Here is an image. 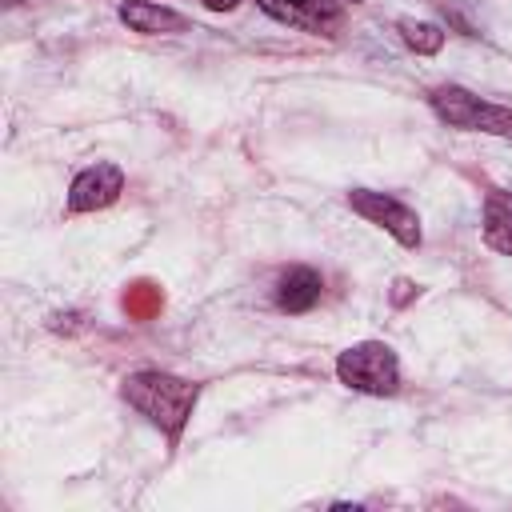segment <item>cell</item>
<instances>
[{
	"mask_svg": "<svg viewBox=\"0 0 512 512\" xmlns=\"http://www.w3.org/2000/svg\"><path fill=\"white\" fill-rule=\"evenodd\" d=\"M120 20L132 32H144V36L184 32V24H188L176 8H164V4H152V0H128V4H120Z\"/></svg>",
	"mask_w": 512,
	"mask_h": 512,
	"instance_id": "cell-7",
	"label": "cell"
},
{
	"mask_svg": "<svg viewBox=\"0 0 512 512\" xmlns=\"http://www.w3.org/2000/svg\"><path fill=\"white\" fill-rule=\"evenodd\" d=\"M484 244L512 256V192L496 188L484 196Z\"/></svg>",
	"mask_w": 512,
	"mask_h": 512,
	"instance_id": "cell-9",
	"label": "cell"
},
{
	"mask_svg": "<svg viewBox=\"0 0 512 512\" xmlns=\"http://www.w3.org/2000/svg\"><path fill=\"white\" fill-rule=\"evenodd\" d=\"M204 4H208L212 12H228V8H236L240 0H204Z\"/></svg>",
	"mask_w": 512,
	"mask_h": 512,
	"instance_id": "cell-11",
	"label": "cell"
},
{
	"mask_svg": "<svg viewBox=\"0 0 512 512\" xmlns=\"http://www.w3.org/2000/svg\"><path fill=\"white\" fill-rule=\"evenodd\" d=\"M432 108L440 120H448L452 128H468V132H488V136H512V108L504 104H488L480 96H472L460 84H440L432 96Z\"/></svg>",
	"mask_w": 512,
	"mask_h": 512,
	"instance_id": "cell-3",
	"label": "cell"
},
{
	"mask_svg": "<svg viewBox=\"0 0 512 512\" xmlns=\"http://www.w3.org/2000/svg\"><path fill=\"white\" fill-rule=\"evenodd\" d=\"M336 376L352 392L392 396L400 388V360L384 340H360L336 356Z\"/></svg>",
	"mask_w": 512,
	"mask_h": 512,
	"instance_id": "cell-2",
	"label": "cell"
},
{
	"mask_svg": "<svg viewBox=\"0 0 512 512\" xmlns=\"http://www.w3.org/2000/svg\"><path fill=\"white\" fill-rule=\"evenodd\" d=\"M260 8L272 20L304 28V32H332V28H340V8L332 0H260Z\"/></svg>",
	"mask_w": 512,
	"mask_h": 512,
	"instance_id": "cell-6",
	"label": "cell"
},
{
	"mask_svg": "<svg viewBox=\"0 0 512 512\" xmlns=\"http://www.w3.org/2000/svg\"><path fill=\"white\" fill-rule=\"evenodd\" d=\"M348 204L352 212H360L368 224H380L384 232H392L404 248H420V216L400 204L396 196H384V192H368V188H352L348 192Z\"/></svg>",
	"mask_w": 512,
	"mask_h": 512,
	"instance_id": "cell-4",
	"label": "cell"
},
{
	"mask_svg": "<svg viewBox=\"0 0 512 512\" xmlns=\"http://www.w3.org/2000/svg\"><path fill=\"white\" fill-rule=\"evenodd\" d=\"M196 396H200V388H196L192 380H180V376L156 372V368L132 372V376L124 380V400H128L136 412H144L156 428H164L172 440H176L180 428L188 424V416H192V408H196Z\"/></svg>",
	"mask_w": 512,
	"mask_h": 512,
	"instance_id": "cell-1",
	"label": "cell"
},
{
	"mask_svg": "<svg viewBox=\"0 0 512 512\" xmlns=\"http://www.w3.org/2000/svg\"><path fill=\"white\" fill-rule=\"evenodd\" d=\"M316 300H320V272H316V268L296 264V268H288V272L280 276L276 304H280L284 312H308Z\"/></svg>",
	"mask_w": 512,
	"mask_h": 512,
	"instance_id": "cell-8",
	"label": "cell"
},
{
	"mask_svg": "<svg viewBox=\"0 0 512 512\" xmlns=\"http://www.w3.org/2000/svg\"><path fill=\"white\" fill-rule=\"evenodd\" d=\"M124 192V172L108 160L84 168L72 188H68V212H96V208H108L116 196Z\"/></svg>",
	"mask_w": 512,
	"mask_h": 512,
	"instance_id": "cell-5",
	"label": "cell"
},
{
	"mask_svg": "<svg viewBox=\"0 0 512 512\" xmlns=\"http://www.w3.org/2000/svg\"><path fill=\"white\" fill-rule=\"evenodd\" d=\"M344 4H364V0H344Z\"/></svg>",
	"mask_w": 512,
	"mask_h": 512,
	"instance_id": "cell-12",
	"label": "cell"
},
{
	"mask_svg": "<svg viewBox=\"0 0 512 512\" xmlns=\"http://www.w3.org/2000/svg\"><path fill=\"white\" fill-rule=\"evenodd\" d=\"M400 36L420 56H436L444 48V32L436 24H428V20H400Z\"/></svg>",
	"mask_w": 512,
	"mask_h": 512,
	"instance_id": "cell-10",
	"label": "cell"
}]
</instances>
